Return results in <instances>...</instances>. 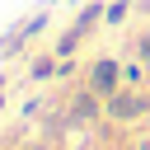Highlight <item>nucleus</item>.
I'll return each instance as SVG.
<instances>
[{
  "mask_svg": "<svg viewBox=\"0 0 150 150\" xmlns=\"http://www.w3.org/2000/svg\"><path fill=\"white\" fill-rule=\"evenodd\" d=\"M103 112H108V122H141V117H150V89L122 84L112 98H103Z\"/></svg>",
  "mask_w": 150,
  "mask_h": 150,
  "instance_id": "obj_1",
  "label": "nucleus"
},
{
  "mask_svg": "<svg viewBox=\"0 0 150 150\" xmlns=\"http://www.w3.org/2000/svg\"><path fill=\"white\" fill-rule=\"evenodd\" d=\"M84 84H89L98 98H112V94L127 84L122 61H117V56H108V52H103V56H94V61H89V70H84Z\"/></svg>",
  "mask_w": 150,
  "mask_h": 150,
  "instance_id": "obj_2",
  "label": "nucleus"
},
{
  "mask_svg": "<svg viewBox=\"0 0 150 150\" xmlns=\"http://www.w3.org/2000/svg\"><path fill=\"white\" fill-rule=\"evenodd\" d=\"M66 117H70L75 127H89V122H98V117H108V112H103V98H98L89 84H80V89L66 94Z\"/></svg>",
  "mask_w": 150,
  "mask_h": 150,
  "instance_id": "obj_3",
  "label": "nucleus"
},
{
  "mask_svg": "<svg viewBox=\"0 0 150 150\" xmlns=\"http://www.w3.org/2000/svg\"><path fill=\"white\" fill-rule=\"evenodd\" d=\"M103 14H108V0H84V5L75 9V19H70V28H80V33L89 38V33H94V28L103 23Z\"/></svg>",
  "mask_w": 150,
  "mask_h": 150,
  "instance_id": "obj_4",
  "label": "nucleus"
},
{
  "mask_svg": "<svg viewBox=\"0 0 150 150\" xmlns=\"http://www.w3.org/2000/svg\"><path fill=\"white\" fill-rule=\"evenodd\" d=\"M28 80H33V84H42V80H56V52L28 56Z\"/></svg>",
  "mask_w": 150,
  "mask_h": 150,
  "instance_id": "obj_5",
  "label": "nucleus"
},
{
  "mask_svg": "<svg viewBox=\"0 0 150 150\" xmlns=\"http://www.w3.org/2000/svg\"><path fill=\"white\" fill-rule=\"evenodd\" d=\"M80 42H84V33H80V28H66V33L56 38V47H52V52H56V56H75V52H80Z\"/></svg>",
  "mask_w": 150,
  "mask_h": 150,
  "instance_id": "obj_6",
  "label": "nucleus"
},
{
  "mask_svg": "<svg viewBox=\"0 0 150 150\" xmlns=\"http://www.w3.org/2000/svg\"><path fill=\"white\" fill-rule=\"evenodd\" d=\"M127 14H131V0H108V14H103V23H112V28H117Z\"/></svg>",
  "mask_w": 150,
  "mask_h": 150,
  "instance_id": "obj_7",
  "label": "nucleus"
},
{
  "mask_svg": "<svg viewBox=\"0 0 150 150\" xmlns=\"http://www.w3.org/2000/svg\"><path fill=\"white\" fill-rule=\"evenodd\" d=\"M122 75H127V84H141V80L150 75V70H145L141 61H122Z\"/></svg>",
  "mask_w": 150,
  "mask_h": 150,
  "instance_id": "obj_8",
  "label": "nucleus"
},
{
  "mask_svg": "<svg viewBox=\"0 0 150 150\" xmlns=\"http://www.w3.org/2000/svg\"><path fill=\"white\" fill-rule=\"evenodd\" d=\"M136 61H141V66L150 70V28H145V33L136 38Z\"/></svg>",
  "mask_w": 150,
  "mask_h": 150,
  "instance_id": "obj_9",
  "label": "nucleus"
},
{
  "mask_svg": "<svg viewBox=\"0 0 150 150\" xmlns=\"http://www.w3.org/2000/svg\"><path fill=\"white\" fill-rule=\"evenodd\" d=\"M56 80H75V61L70 56H56Z\"/></svg>",
  "mask_w": 150,
  "mask_h": 150,
  "instance_id": "obj_10",
  "label": "nucleus"
},
{
  "mask_svg": "<svg viewBox=\"0 0 150 150\" xmlns=\"http://www.w3.org/2000/svg\"><path fill=\"white\" fill-rule=\"evenodd\" d=\"M5 47H9V33H0V56H5Z\"/></svg>",
  "mask_w": 150,
  "mask_h": 150,
  "instance_id": "obj_11",
  "label": "nucleus"
},
{
  "mask_svg": "<svg viewBox=\"0 0 150 150\" xmlns=\"http://www.w3.org/2000/svg\"><path fill=\"white\" fill-rule=\"evenodd\" d=\"M0 108H5V70H0Z\"/></svg>",
  "mask_w": 150,
  "mask_h": 150,
  "instance_id": "obj_12",
  "label": "nucleus"
},
{
  "mask_svg": "<svg viewBox=\"0 0 150 150\" xmlns=\"http://www.w3.org/2000/svg\"><path fill=\"white\" fill-rule=\"evenodd\" d=\"M0 150H14V145H0Z\"/></svg>",
  "mask_w": 150,
  "mask_h": 150,
  "instance_id": "obj_13",
  "label": "nucleus"
},
{
  "mask_svg": "<svg viewBox=\"0 0 150 150\" xmlns=\"http://www.w3.org/2000/svg\"><path fill=\"white\" fill-rule=\"evenodd\" d=\"M145 122H150V117H145Z\"/></svg>",
  "mask_w": 150,
  "mask_h": 150,
  "instance_id": "obj_14",
  "label": "nucleus"
}]
</instances>
